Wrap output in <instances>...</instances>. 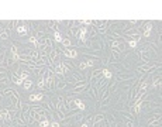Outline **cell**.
<instances>
[{
  "label": "cell",
  "instance_id": "cell-19",
  "mask_svg": "<svg viewBox=\"0 0 162 127\" xmlns=\"http://www.w3.org/2000/svg\"><path fill=\"white\" fill-rule=\"evenodd\" d=\"M152 87L154 89H159V87H161V75L155 76V78L152 79Z\"/></svg>",
  "mask_w": 162,
  "mask_h": 127
},
{
  "label": "cell",
  "instance_id": "cell-25",
  "mask_svg": "<svg viewBox=\"0 0 162 127\" xmlns=\"http://www.w3.org/2000/svg\"><path fill=\"white\" fill-rule=\"evenodd\" d=\"M78 68H79V71H86V69H89L88 61H86V59H83V61H80V62H79V65H78Z\"/></svg>",
  "mask_w": 162,
  "mask_h": 127
},
{
  "label": "cell",
  "instance_id": "cell-30",
  "mask_svg": "<svg viewBox=\"0 0 162 127\" xmlns=\"http://www.w3.org/2000/svg\"><path fill=\"white\" fill-rule=\"evenodd\" d=\"M127 45H128L130 48H137V47H138V42L134 41V40H128V41H127Z\"/></svg>",
  "mask_w": 162,
  "mask_h": 127
},
{
  "label": "cell",
  "instance_id": "cell-6",
  "mask_svg": "<svg viewBox=\"0 0 162 127\" xmlns=\"http://www.w3.org/2000/svg\"><path fill=\"white\" fill-rule=\"evenodd\" d=\"M86 35H88V27H79V33H78V35H76V40H79L80 42L86 44V42H88Z\"/></svg>",
  "mask_w": 162,
  "mask_h": 127
},
{
  "label": "cell",
  "instance_id": "cell-33",
  "mask_svg": "<svg viewBox=\"0 0 162 127\" xmlns=\"http://www.w3.org/2000/svg\"><path fill=\"white\" fill-rule=\"evenodd\" d=\"M3 120V109H2V112H0V121Z\"/></svg>",
  "mask_w": 162,
  "mask_h": 127
},
{
  "label": "cell",
  "instance_id": "cell-16",
  "mask_svg": "<svg viewBox=\"0 0 162 127\" xmlns=\"http://www.w3.org/2000/svg\"><path fill=\"white\" fill-rule=\"evenodd\" d=\"M147 126L148 127H155V126H161V117L158 119H151V120H147Z\"/></svg>",
  "mask_w": 162,
  "mask_h": 127
},
{
  "label": "cell",
  "instance_id": "cell-13",
  "mask_svg": "<svg viewBox=\"0 0 162 127\" xmlns=\"http://www.w3.org/2000/svg\"><path fill=\"white\" fill-rule=\"evenodd\" d=\"M9 76H10V79H12V82L16 85V86H21V85H23V81H21V79L18 78V76L16 75L14 72H12V71H10V75H9Z\"/></svg>",
  "mask_w": 162,
  "mask_h": 127
},
{
  "label": "cell",
  "instance_id": "cell-14",
  "mask_svg": "<svg viewBox=\"0 0 162 127\" xmlns=\"http://www.w3.org/2000/svg\"><path fill=\"white\" fill-rule=\"evenodd\" d=\"M66 33H68L71 37H75V38H76L78 33H79V25H71V27L66 30Z\"/></svg>",
  "mask_w": 162,
  "mask_h": 127
},
{
  "label": "cell",
  "instance_id": "cell-12",
  "mask_svg": "<svg viewBox=\"0 0 162 127\" xmlns=\"http://www.w3.org/2000/svg\"><path fill=\"white\" fill-rule=\"evenodd\" d=\"M103 73V68H96V69L92 72V75L89 76V81L90 82H93V81H96V78H99L100 75Z\"/></svg>",
  "mask_w": 162,
  "mask_h": 127
},
{
  "label": "cell",
  "instance_id": "cell-21",
  "mask_svg": "<svg viewBox=\"0 0 162 127\" xmlns=\"http://www.w3.org/2000/svg\"><path fill=\"white\" fill-rule=\"evenodd\" d=\"M123 119H124V124H123L124 127H134L135 126V119H125V117H123Z\"/></svg>",
  "mask_w": 162,
  "mask_h": 127
},
{
  "label": "cell",
  "instance_id": "cell-1",
  "mask_svg": "<svg viewBox=\"0 0 162 127\" xmlns=\"http://www.w3.org/2000/svg\"><path fill=\"white\" fill-rule=\"evenodd\" d=\"M156 66L161 68V64H156V62H147V64L138 65V66H137V71H138V73H141V75H145L147 72L154 71Z\"/></svg>",
  "mask_w": 162,
  "mask_h": 127
},
{
  "label": "cell",
  "instance_id": "cell-32",
  "mask_svg": "<svg viewBox=\"0 0 162 127\" xmlns=\"http://www.w3.org/2000/svg\"><path fill=\"white\" fill-rule=\"evenodd\" d=\"M79 127H89V124L88 123H86V121H83V123L82 124H80V126Z\"/></svg>",
  "mask_w": 162,
  "mask_h": 127
},
{
  "label": "cell",
  "instance_id": "cell-3",
  "mask_svg": "<svg viewBox=\"0 0 162 127\" xmlns=\"http://www.w3.org/2000/svg\"><path fill=\"white\" fill-rule=\"evenodd\" d=\"M152 23L151 21H142V25H139V28H142V37H149L151 35V30H152Z\"/></svg>",
  "mask_w": 162,
  "mask_h": 127
},
{
  "label": "cell",
  "instance_id": "cell-23",
  "mask_svg": "<svg viewBox=\"0 0 162 127\" xmlns=\"http://www.w3.org/2000/svg\"><path fill=\"white\" fill-rule=\"evenodd\" d=\"M16 75H17L18 78H20L23 82H24V81H27V79H30V78H28V76H30V73H28V72H24V71H20V72H18V73H16Z\"/></svg>",
  "mask_w": 162,
  "mask_h": 127
},
{
  "label": "cell",
  "instance_id": "cell-22",
  "mask_svg": "<svg viewBox=\"0 0 162 127\" xmlns=\"http://www.w3.org/2000/svg\"><path fill=\"white\" fill-rule=\"evenodd\" d=\"M28 42H30V44L34 45V50H38V40L35 38L34 34H31V35L28 37Z\"/></svg>",
  "mask_w": 162,
  "mask_h": 127
},
{
  "label": "cell",
  "instance_id": "cell-26",
  "mask_svg": "<svg viewBox=\"0 0 162 127\" xmlns=\"http://www.w3.org/2000/svg\"><path fill=\"white\" fill-rule=\"evenodd\" d=\"M33 83H34V82H33L31 79H27V81H24L23 82V89L24 90H30V87L33 86Z\"/></svg>",
  "mask_w": 162,
  "mask_h": 127
},
{
  "label": "cell",
  "instance_id": "cell-4",
  "mask_svg": "<svg viewBox=\"0 0 162 127\" xmlns=\"http://www.w3.org/2000/svg\"><path fill=\"white\" fill-rule=\"evenodd\" d=\"M10 54H12V61L13 64H17L20 62V52H18V48L14 44L10 45Z\"/></svg>",
  "mask_w": 162,
  "mask_h": 127
},
{
  "label": "cell",
  "instance_id": "cell-2",
  "mask_svg": "<svg viewBox=\"0 0 162 127\" xmlns=\"http://www.w3.org/2000/svg\"><path fill=\"white\" fill-rule=\"evenodd\" d=\"M88 86H89V82L88 81L82 82V83H78L76 86H73V87H71V89H69V93H71V95H75V93H83Z\"/></svg>",
  "mask_w": 162,
  "mask_h": 127
},
{
  "label": "cell",
  "instance_id": "cell-15",
  "mask_svg": "<svg viewBox=\"0 0 162 127\" xmlns=\"http://www.w3.org/2000/svg\"><path fill=\"white\" fill-rule=\"evenodd\" d=\"M44 96H45V95H44V93H33V95H30V100H31V102H41V100H43V99H44Z\"/></svg>",
  "mask_w": 162,
  "mask_h": 127
},
{
  "label": "cell",
  "instance_id": "cell-11",
  "mask_svg": "<svg viewBox=\"0 0 162 127\" xmlns=\"http://www.w3.org/2000/svg\"><path fill=\"white\" fill-rule=\"evenodd\" d=\"M73 107L78 109L79 112H83V110L86 109V104L83 103V100H80V99H73Z\"/></svg>",
  "mask_w": 162,
  "mask_h": 127
},
{
  "label": "cell",
  "instance_id": "cell-31",
  "mask_svg": "<svg viewBox=\"0 0 162 127\" xmlns=\"http://www.w3.org/2000/svg\"><path fill=\"white\" fill-rule=\"evenodd\" d=\"M49 126H51V127H61V124H59V121H57V120H52L51 123H49Z\"/></svg>",
  "mask_w": 162,
  "mask_h": 127
},
{
  "label": "cell",
  "instance_id": "cell-9",
  "mask_svg": "<svg viewBox=\"0 0 162 127\" xmlns=\"http://www.w3.org/2000/svg\"><path fill=\"white\" fill-rule=\"evenodd\" d=\"M104 121V114H94L93 116V121H92V126L90 127H100V124Z\"/></svg>",
  "mask_w": 162,
  "mask_h": 127
},
{
  "label": "cell",
  "instance_id": "cell-24",
  "mask_svg": "<svg viewBox=\"0 0 162 127\" xmlns=\"http://www.w3.org/2000/svg\"><path fill=\"white\" fill-rule=\"evenodd\" d=\"M52 37H54V41H55V42H62V38H63V37H62V34H61L58 30L55 31L54 34H52Z\"/></svg>",
  "mask_w": 162,
  "mask_h": 127
},
{
  "label": "cell",
  "instance_id": "cell-8",
  "mask_svg": "<svg viewBox=\"0 0 162 127\" xmlns=\"http://www.w3.org/2000/svg\"><path fill=\"white\" fill-rule=\"evenodd\" d=\"M131 79H135V73H123L119 72L117 73V82H123V81H131Z\"/></svg>",
  "mask_w": 162,
  "mask_h": 127
},
{
  "label": "cell",
  "instance_id": "cell-7",
  "mask_svg": "<svg viewBox=\"0 0 162 127\" xmlns=\"http://www.w3.org/2000/svg\"><path fill=\"white\" fill-rule=\"evenodd\" d=\"M27 34H28V25L26 24V23H18V25H17V35L18 37H26Z\"/></svg>",
  "mask_w": 162,
  "mask_h": 127
},
{
  "label": "cell",
  "instance_id": "cell-20",
  "mask_svg": "<svg viewBox=\"0 0 162 127\" xmlns=\"http://www.w3.org/2000/svg\"><path fill=\"white\" fill-rule=\"evenodd\" d=\"M102 76H103L104 79H107V81H109V79L113 78V72H111L110 69H107V68H103V73H102Z\"/></svg>",
  "mask_w": 162,
  "mask_h": 127
},
{
  "label": "cell",
  "instance_id": "cell-28",
  "mask_svg": "<svg viewBox=\"0 0 162 127\" xmlns=\"http://www.w3.org/2000/svg\"><path fill=\"white\" fill-rule=\"evenodd\" d=\"M38 126H40V127H49V120H48V117H45V119H43V120L38 121Z\"/></svg>",
  "mask_w": 162,
  "mask_h": 127
},
{
  "label": "cell",
  "instance_id": "cell-5",
  "mask_svg": "<svg viewBox=\"0 0 162 127\" xmlns=\"http://www.w3.org/2000/svg\"><path fill=\"white\" fill-rule=\"evenodd\" d=\"M62 52L68 59H75V58H78V55H79V52H78L73 47L72 48H63Z\"/></svg>",
  "mask_w": 162,
  "mask_h": 127
},
{
  "label": "cell",
  "instance_id": "cell-18",
  "mask_svg": "<svg viewBox=\"0 0 162 127\" xmlns=\"http://www.w3.org/2000/svg\"><path fill=\"white\" fill-rule=\"evenodd\" d=\"M9 37H10V30L9 28H4L0 33V41H6V40H9Z\"/></svg>",
  "mask_w": 162,
  "mask_h": 127
},
{
  "label": "cell",
  "instance_id": "cell-17",
  "mask_svg": "<svg viewBox=\"0 0 162 127\" xmlns=\"http://www.w3.org/2000/svg\"><path fill=\"white\" fill-rule=\"evenodd\" d=\"M110 58L113 59L111 62H120V59H121V54L117 52V51H114V50H111V55H110Z\"/></svg>",
  "mask_w": 162,
  "mask_h": 127
},
{
  "label": "cell",
  "instance_id": "cell-10",
  "mask_svg": "<svg viewBox=\"0 0 162 127\" xmlns=\"http://www.w3.org/2000/svg\"><path fill=\"white\" fill-rule=\"evenodd\" d=\"M55 87L57 90H62L66 87V78H62V79H57L55 78Z\"/></svg>",
  "mask_w": 162,
  "mask_h": 127
},
{
  "label": "cell",
  "instance_id": "cell-27",
  "mask_svg": "<svg viewBox=\"0 0 162 127\" xmlns=\"http://www.w3.org/2000/svg\"><path fill=\"white\" fill-rule=\"evenodd\" d=\"M37 87H38L40 90H44V89H45V82H44V78H43V76H40V79H38Z\"/></svg>",
  "mask_w": 162,
  "mask_h": 127
},
{
  "label": "cell",
  "instance_id": "cell-29",
  "mask_svg": "<svg viewBox=\"0 0 162 127\" xmlns=\"http://www.w3.org/2000/svg\"><path fill=\"white\" fill-rule=\"evenodd\" d=\"M62 44L65 48H72V42L69 38H62Z\"/></svg>",
  "mask_w": 162,
  "mask_h": 127
}]
</instances>
